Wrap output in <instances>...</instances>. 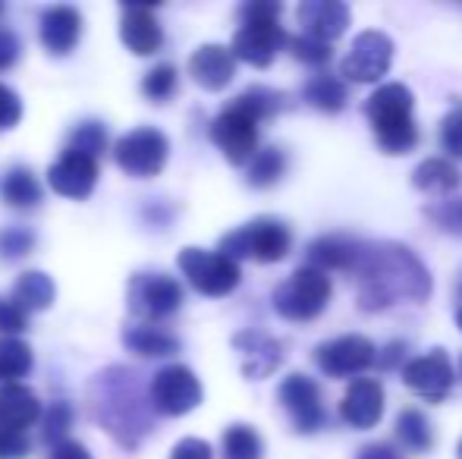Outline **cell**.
Masks as SVG:
<instances>
[{"instance_id": "cell-45", "label": "cell", "mask_w": 462, "mask_h": 459, "mask_svg": "<svg viewBox=\"0 0 462 459\" xmlns=\"http://www.w3.org/2000/svg\"><path fill=\"white\" fill-rule=\"evenodd\" d=\"M171 459H214V450L208 441H199V437H186L173 447Z\"/></svg>"}, {"instance_id": "cell-15", "label": "cell", "mask_w": 462, "mask_h": 459, "mask_svg": "<svg viewBox=\"0 0 462 459\" xmlns=\"http://www.w3.org/2000/svg\"><path fill=\"white\" fill-rule=\"evenodd\" d=\"M402 384L428 403H440L453 387V365L444 349H431L428 355L409 359L402 365Z\"/></svg>"}, {"instance_id": "cell-42", "label": "cell", "mask_w": 462, "mask_h": 459, "mask_svg": "<svg viewBox=\"0 0 462 459\" xmlns=\"http://www.w3.org/2000/svg\"><path fill=\"white\" fill-rule=\"evenodd\" d=\"M23 116V101L10 86L0 82V129H13Z\"/></svg>"}, {"instance_id": "cell-11", "label": "cell", "mask_w": 462, "mask_h": 459, "mask_svg": "<svg viewBox=\"0 0 462 459\" xmlns=\"http://www.w3.org/2000/svg\"><path fill=\"white\" fill-rule=\"evenodd\" d=\"M152 409L161 416H186L201 403V384L186 365H167L152 381Z\"/></svg>"}, {"instance_id": "cell-25", "label": "cell", "mask_w": 462, "mask_h": 459, "mask_svg": "<svg viewBox=\"0 0 462 459\" xmlns=\"http://www.w3.org/2000/svg\"><path fill=\"white\" fill-rule=\"evenodd\" d=\"M123 344L126 349H133L135 355H145V359H164V355L180 353V340L171 331L158 325H133L123 331Z\"/></svg>"}, {"instance_id": "cell-21", "label": "cell", "mask_w": 462, "mask_h": 459, "mask_svg": "<svg viewBox=\"0 0 462 459\" xmlns=\"http://www.w3.org/2000/svg\"><path fill=\"white\" fill-rule=\"evenodd\" d=\"M233 346L239 349V359H243V374L252 381L274 374L277 365L283 362V346H280L271 334L243 331L233 337Z\"/></svg>"}, {"instance_id": "cell-13", "label": "cell", "mask_w": 462, "mask_h": 459, "mask_svg": "<svg viewBox=\"0 0 462 459\" xmlns=\"http://www.w3.org/2000/svg\"><path fill=\"white\" fill-rule=\"evenodd\" d=\"M377 362V349L362 334H343L328 344L315 346V365L330 378H349V374L368 372Z\"/></svg>"}, {"instance_id": "cell-27", "label": "cell", "mask_w": 462, "mask_h": 459, "mask_svg": "<svg viewBox=\"0 0 462 459\" xmlns=\"http://www.w3.org/2000/svg\"><path fill=\"white\" fill-rule=\"evenodd\" d=\"M302 95L311 107H318V111H324V114H340L349 101L346 86H343V79L334 73H315L305 82Z\"/></svg>"}, {"instance_id": "cell-20", "label": "cell", "mask_w": 462, "mask_h": 459, "mask_svg": "<svg viewBox=\"0 0 462 459\" xmlns=\"http://www.w3.org/2000/svg\"><path fill=\"white\" fill-rule=\"evenodd\" d=\"M189 76L195 79V86H201L205 92H220L233 82L236 76V57L230 54V48L224 44H201L192 57H189Z\"/></svg>"}, {"instance_id": "cell-50", "label": "cell", "mask_w": 462, "mask_h": 459, "mask_svg": "<svg viewBox=\"0 0 462 459\" xmlns=\"http://www.w3.org/2000/svg\"><path fill=\"white\" fill-rule=\"evenodd\" d=\"M457 325H459V331H462V306H459V312H457Z\"/></svg>"}, {"instance_id": "cell-38", "label": "cell", "mask_w": 462, "mask_h": 459, "mask_svg": "<svg viewBox=\"0 0 462 459\" xmlns=\"http://www.w3.org/2000/svg\"><path fill=\"white\" fill-rule=\"evenodd\" d=\"M286 48H290V54L296 57V60L309 63V67H324V63H328L330 57H334L330 44L315 41V38H309V35H292V38H286Z\"/></svg>"}, {"instance_id": "cell-49", "label": "cell", "mask_w": 462, "mask_h": 459, "mask_svg": "<svg viewBox=\"0 0 462 459\" xmlns=\"http://www.w3.org/2000/svg\"><path fill=\"white\" fill-rule=\"evenodd\" d=\"M402 353H406V344H387V349H383V359H381V368H393L402 362Z\"/></svg>"}, {"instance_id": "cell-31", "label": "cell", "mask_w": 462, "mask_h": 459, "mask_svg": "<svg viewBox=\"0 0 462 459\" xmlns=\"http://www.w3.org/2000/svg\"><path fill=\"white\" fill-rule=\"evenodd\" d=\"M286 170V154L280 148L268 145V148H258L249 161V186L255 189H264V186H274Z\"/></svg>"}, {"instance_id": "cell-44", "label": "cell", "mask_w": 462, "mask_h": 459, "mask_svg": "<svg viewBox=\"0 0 462 459\" xmlns=\"http://www.w3.org/2000/svg\"><path fill=\"white\" fill-rule=\"evenodd\" d=\"M25 321H29V315L23 308H16L10 299H0V334L25 331Z\"/></svg>"}, {"instance_id": "cell-30", "label": "cell", "mask_w": 462, "mask_h": 459, "mask_svg": "<svg viewBox=\"0 0 462 459\" xmlns=\"http://www.w3.org/2000/svg\"><path fill=\"white\" fill-rule=\"evenodd\" d=\"M396 437H400L402 447H409L412 454H428L434 444L431 422H428V416L419 409L400 412V418H396Z\"/></svg>"}, {"instance_id": "cell-19", "label": "cell", "mask_w": 462, "mask_h": 459, "mask_svg": "<svg viewBox=\"0 0 462 459\" xmlns=\"http://www.w3.org/2000/svg\"><path fill=\"white\" fill-rule=\"evenodd\" d=\"M365 255V243L356 236H343V233H330V236H318L309 243V268L318 271H349L356 274Z\"/></svg>"}, {"instance_id": "cell-1", "label": "cell", "mask_w": 462, "mask_h": 459, "mask_svg": "<svg viewBox=\"0 0 462 459\" xmlns=\"http://www.w3.org/2000/svg\"><path fill=\"white\" fill-rule=\"evenodd\" d=\"M356 277H359V308L365 312H383L400 299L425 302L431 296V274L421 258L402 243L365 245Z\"/></svg>"}, {"instance_id": "cell-37", "label": "cell", "mask_w": 462, "mask_h": 459, "mask_svg": "<svg viewBox=\"0 0 462 459\" xmlns=\"http://www.w3.org/2000/svg\"><path fill=\"white\" fill-rule=\"evenodd\" d=\"M73 428V406L57 399L48 412H44V422H42V435L48 444H60L67 441V431Z\"/></svg>"}, {"instance_id": "cell-29", "label": "cell", "mask_w": 462, "mask_h": 459, "mask_svg": "<svg viewBox=\"0 0 462 459\" xmlns=\"http://www.w3.org/2000/svg\"><path fill=\"white\" fill-rule=\"evenodd\" d=\"M0 196L10 208H35L42 202V186H38L35 173L29 167H13L4 177V186H0Z\"/></svg>"}, {"instance_id": "cell-32", "label": "cell", "mask_w": 462, "mask_h": 459, "mask_svg": "<svg viewBox=\"0 0 462 459\" xmlns=\"http://www.w3.org/2000/svg\"><path fill=\"white\" fill-rule=\"evenodd\" d=\"M32 368V349L16 337L0 340V384H16Z\"/></svg>"}, {"instance_id": "cell-26", "label": "cell", "mask_w": 462, "mask_h": 459, "mask_svg": "<svg viewBox=\"0 0 462 459\" xmlns=\"http://www.w3.org/2000/svg\"><path fill=\"white\" fill-rule=\"evenodd\" d=\"M54 296H57V289L48 274H42V271H25L16 280V287H13L10 302L29 315V312H44V308L54 302Z\"/></svg>"}, {"instance_id": "cell-35", "label": "cell", "mask_w": 462, "mask_h": 459, "mask_svg": "<svg viewBox=\"0 0 462 459\" xmlns=\"http://www.w3.org/2000/svg\"><path fill=\"white\" fill-rule=\"evenodd\" d=\"M177 92V67L173 63H158L154 69H148L142 79V95L154 105H164Z\"/></svg>"}, {"instance_id": "cell-41", "label": "cell", "mask_w": 462, "mask_h": 459, "mask_svg": "<svg viewBox=\"0 0 462 459\" xmlns=\"http://www.w3.org/2000/svg\"><path fill=\"white\" fill-rule=\"evenodd\" d=\"M35 245V233L25 227H10L0 233V258H23Z\"/></svg>"}, {"instance_id": "cell-8", "label": "cell", "mask_w": 462, "mask_h": 459, "mask_svg": "<svg viewBox=\"0 0 462 459\" xmlns=\"http://www.w3.org/2000/svg\"><path fill=\"white\" fill-rule=\"evenodd\" d=\"M177 264L186 274V280L192 283L201 296H214V299L233 293V289L239 287V277H243L236 262H230V258L220 255V252L195 249V245L180 252Z\"/></svg>"}, {"instance_id": "cell-9", "label": "cell", "mask_w": 462, "mask_h": 459, "mask_svg": "<svg viewBox=\"0 0 462 459\" xmlns=\"http://www.w3.org/2000/svg\"><path fill=\"white\" fill-rule=\"evenodd\" d=\"M183 306V287L171 274H135L129 283V312L145 325L164 321Z\"/></svg>"}, {"instance_id": "cell-12", "label": "cell", "mask_w": 462, "mask_h": 459, "mask_svg": "<svg viewBox=\"0 0 462 459\" xmlns=\"http://www.w3.org/2000/svg\"><path fill=\"white\" fill-rule=\"evenodd\" d=\"M390 60H393V41L383 32L368 29L349 44V54L340 63V76L349 82H377L381 76H387Z\"/></svg>"}, {"instance_id": "cell-7", "label": "cell", "mask_w": 462, "mask_h": 459, "mask_svg": "<svg viewBox=\"0 0 462 459\" xmlns=\"http://www.w3.org/2000/svg\"><path fill=\"white\" fill-rule=\"evenodd\" d=\"M167 154H171V142H167V135L154 126L133 129V133L123 135L114 148L116 167L135 179L158 177L167 164Z\"/></svg>"}, {"instance_id": "cell-17", "label": "cell", "mask_w": 462, "mask_h": 459, "mask_svg": "<svg viewBox=\"0 0 462 459\" xmlns=\"http://www.w3.org/2000/svg\"><path fill=\"white\" fill-rule=\"evenodd\" d=\"M383 416V387L374 378H356L340 399V418L356 431L374 428Z\"/></svg>"}, {"instance_id": "cell-28", "label": "cell", "mask_w": 462, "mask_h": 459, "mask_svg": "<svg viewBox=\"0 0 462 459\" xmlns=\"http://www.w3.org/2000/svg\"><path fill=\"white\" fill-rule=\"evenodd\" d=\"M412 183L419 186L421 192H431V196H450L453 189L462 183L459 170L453 167V161L447 158H428L415 167L412 173Z\"/></svg>"}, {"instance_id": "cell-2", "label": "cell", "mask_w": 462, "mask_h": 459, "mask_svg": "<svg viewBox=\"0 0 462 459\" xmlns=\"http://www.w3.org/2000/svg\"><path fill=\"white\" fill-rule=\"evenodd\" d=\"M92 399L97 422L114 435V441L129 450L139 447L142 435L148 431V412L135 374L126 368H110V372L97 374Z\"/></svg>"}, {"instance_id": "cell-3", "label": "cell", "mask_w": 462, "mask_h": 459, "mask_svg": "<svg viewBox=\"0 0 462 459\" xmlns=\"http://www.w3.org/2000/svg\"><path fill=\"white\" fill-rule=\"evenodd\" d=\"M412 111L415 98L402 82H387V86L371 92V98L365 101V116L383 151L409 154L419 145V129H415Z\"/></svg>"}, {"instance_id": "cell-5", "label": "cell", "mask_w": 462, "mask_h": 459, "mask_svg": "<svg viewBox=\"0 0 462 459\" xmlns=\"http://www.w3.org/2000/svg\"><path fill=\"white\" fill-rule=\"evenodd\" d=\"M290 245H292V233L283 221H277V217H255L245 227L226 233L220 239L217 252L236 264L239 258H252L258 264H274L290 255Z\"/></svg>"}, {"instance_id": "cell-47", "label": "cell", "mask_w": 462, "mask_h": 459, "mask_svg": "<svg viewBox=\"0 0 462 459\" xmlns=\"http://www.w3.org/2000/svg\"><path fill=\"white\" fill-rule=\"evenodd\" d=\"M48 459H92L86 447L79 441H60L51 447V456Z\"/></svg>"}, {"instance_id": "cell-52", "label": "cell", "mask_w": 462, "mask_h": 459, "mask_svg": "<svg viewBox=\"0 0 462 459\" xmlns=\"http://www.w3.org/2000/svg\"><path fill=\"white\" fill-rule=\"evenodd\" d=\"M0 13H4V4H0Z\"/></svg>"}, {"instance_id": "cell-24", "label": "cell", "mask_w": 462, "mask_h": 459, "mask_svg": "<svg viewBox=\"0 0 462 459\" xmlns=\"http://www.w3.org/2000/svg\"><path fill=\"white\" fill-rule=\"evenodd\" d=\"M42 418V403L35 390L25 384H4L0 387V428L4 431H25Z\"/></svg>"}, {"instance_id": "cell-48", "label": "cell", "mask_w": 462, "mask_h": 459, "mask_svg": "<svg viewBox=\"0 0 462 459\" xmlns=\"http://www.w3.org/2000/svg\"><path fill=\"white\" fill-rule=\"evenodd\" d=\"M356 459H402V454L393 447V444L377 441V444H368V447H362Z\"/></svg>"}, {"instance_id": "cell-39", "label": "cell", "mask_w": 462, "mask_h": 459, "mask_svg": "<svg viewBox=\"0 0 462 459\" xmlns=\"http://www.w3.org/2000/svg\"><path fill=\"white\" fill-rule=\"evenodd\" d=\"M428 217L444 233L462 236V198H440L428 208Z\"/></svg>"}, {"instance_id": "cell-10", "label": "cell", "mask_w": 462, "mask_h": 459, "mask_svg": "<svg viewBox=\"0 0 462 459\" xmlns=\"http://www.w3.org/2000/svg\"><path fill=\"white\" fill-rule=\"evenodd\" d=\"M211 142L224 151L230 164H249L252 154L258 151V120L245 114L236 101H230L211 120Z\"/></svg>"}, {"instance_id": "cell-34", "label": "cell", "mask_w": 462, "mask_h": 459, "mask_svg": "<svg viewBox=\"0 0 462 459\" xmlns=\"http://www.w3.org/2000/svg\"><path fill=\"white\" fill-rule=\"evenodd\" d=\"M239 107H243L245 114H252L258 123L262 120H271V116H277L280 114V107H283V95L274 92V88H264V86H252V88H245L239 98H233Z\"/></svg>"}, {"instance_id": "cell-6", "label": "cell", "mask_w": 462, "mask_h": 459, "mask_svg": "<svg viewBox=\"0 0 462 459\" xmlns=\"http://www.w3.org/2000/svg\"><path fill=\"white\" fill-rule=\"evenodd\" d=\"M330 277L318 268H299L274 289V312L286 321H311L330 302Z\"/></svg>"}, {"instance_id": "cell-14", "label": "cell", "mask_w": 462, "mask_h": 459, "mask_svg": "<svg viewBox=\"0 0 462 459\" xmlns=\"http://www.w3.org/2000/svg\"><path fill=\"white\" fill-rule=\"evenodd\" d=\"M280 403L290 412L292 428L299 435H315L318 428H324V403H321V387L302 372H292L290 378H283L280 384Z\"/></svg>"}, {"instance_id": "cell-40", "label": "cell", "mask_w": 462, "mask_h": 459, "mask_svg": "<svg viewBox=\"0 0 462 459\" xmlns=\"http://www.w3.org/2000/svg\"><path fill=\"white\" fill-rule=\"evenodd\" d=\"M440 148L450 158H462V105H457L440 120Z\"/></svg>"}, {"instance_id": "cell-4", "label": "cell", "mask_w": 462, "mask_h": 459, "mask_svg": "<svg viewBox=\"0 0 462 459\" xmlns=\"http://www.w3.org/2000/svg\"><path fill=\"white\" fill-rule=\"evenodd\" d=\"M239 19H243V25L233 35L230 54L249 67H271L277 50L286 44V32L280 25V4H268V0L245 4L239 10Z\"/></svg>"}, {"instance_id": "cell-46", "label": "cell", "mask_w": 462, "mask_h": 459, "mask_svg": "<svg viewBox=\"0 0 462 459\" xmlns=\"http://www.w3.org/2000/svg\"><path fill=\"white\" fill-rule=\"evenodd\" d=\"M16 57H19V38L13 35L10 29L0 25V73L10 69L13 63H16Z\"/></svg>"}, {"instance_id": "cell-51", "label": "cell", "mask_w": 462, "mask_h": 459, "mask_svg": "<svg viewBox=\"0 0 462 459\" xmlns=\"http://www.w3.org/2000/svg\"><path fill=\"white\" fill-rule=\"evenodd\" d=\"M459 459H462V441H459Z\"/></svg>"}, {"instance_id": "cell-22", "label": "cell", "mask_w": 462, "mask_h": 459, "mask_svg": "<svg viewBox=\"0 0 462 459\" xmlns=\"http://www.w3.org/2000/svg\"><path fill=\"white\" fill-rule=\"evenodd\" d=\"M120 38L133 54L148 57V54H154V50H161V44H164V29H161L154 10H148V6H123Z\"/></svg>"}, {"instance_id": "cell-33", "label": "cell", "mask_w": 462, "mask_h": 459, "mask_svg": "<svg viewBox=\"0 0 462 459\" xmlns=\"http://www.w3.org/2000/svg\"><path fill=\"white\" fill-rule=\"evenodd\" d=\"M264 444L252 425H230L224 431V459H262Z\"/></svg>"}, {"instance_id": "cell-16", "label": "cell", "mask_w": 462, "mask_h": 459, "mask_svg": "<svg viewBox=\"0 0 462 459\" xmlns=\"http://www.w3.org/2000/svg\"><path fill=\"white\" fill-rule=\"evenodd\" d=\"M48 183H51V189L63 198H88L97 183V161L67 148V151L51 164Z\"/></svg>"}, {"instance_id": "cell-36", "label": "cell", "mask_w": 462, "mask_h": 459, "mask_svg": "<svg viewBox=\"0 0 462 459\" xmlns=\"http://www.w3.org/2000/svg\"><path fill=\"white\" fill-rule=\"evenodd\" d=\"M69 151H79V154H88V158L97 161V154L107 151V129L101 123L88 120V123H79L69 135Z\"/></svg>"}, {"instance_id": "cell-23", "label": "cell", "mask_w": 462, "mask_h": 459, "mask_svg": "<svg viewBox=\"0 0 462 459\" xmlns=\"http://www.w3.org/2000/svg\"><path fill=\"white\" fill-rule=\"evenodd\" d=\"M82 38V16L73 6H48L42 13V44L51 54H69Z\"/></svg>"}, {"instance_id": "cell-18", "label": "cell", "mask_w": 462, "mask_h": 459, "mask_svg": "<svg viewBox=\"0 0 462 459\" xmlns=\"http://www.w3.org/2000/svg\"><path fill=\"white\" fill-rule=\"evenodd\" d=\"M296 19L302 25V35L330 44L349 29V6L340 0H305L299 4Z\"/></svg>"}, {"instance_id": "cell-43", "label": "cell", "mask_w": 462, "mask_h": 459, "mask_svg": "<svg viewBox=\"0 0 462 459\" xmlns=\"http://www.w3.org/2000/svg\"><path fill=\"white\" fill-rule=\"evenodd\" d=\"M32 450L25 431H4L0 428V459H25Z\"/></svg>"}]
</instances>
